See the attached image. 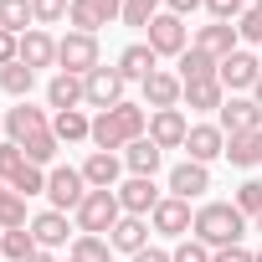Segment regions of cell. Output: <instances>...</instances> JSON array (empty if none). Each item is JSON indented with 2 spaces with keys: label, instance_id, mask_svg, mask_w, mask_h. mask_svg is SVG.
<instances>
[{
  "label": "cell",
  "instance_id": "f1b7e54d",
  "mask_svg": "<svg viewBox=\"0 0 262 262\" xmlns=\"http://www.w3.org/2000/svg\"><path fill=\"white\" fill-rule=\"evenodd\" d=\"M216 57L211 52H201V47H185V57H180V82H206V77H216Z\"/></svg>",
  "mask_w": 262,
  "mask_h": 262
},
{
  "label": "cell",
  "instance_id": "4dcf8cb0",
  "mask_svg": "<svg viewBox=\"0 0 262 262\" xmlns=\"http://www.w3.org/2000/svg\"><path fill=\"white\" fill-rule=\"evenodd\" d=\"M67 257L72 262H113V247H108V236H72V247H67Z\"/></svg>",
  "mask_w": 262,
  "mask_h": 262
},
{
  "label": "cell",
  "instance_id": "816d5d0a",
  "mask_svg": "<svg viewBox=\"0 0 262 262\" xmlns=\"http://www.w3.org/2000/svg\"><path fill=\"white\" fill-rule=\"evenodd\" d=\"M252 226H257V231H262V216H257V221H252Z\"/></svg>",
  "mask_w": 262,
  "mask_h": 262
},
{
  "label": "cell",
  "instance_id": "30bf717a",
  "mask_svg": "<svg viewBox=\"0 0 262 262\" xmlns=\"http://www.w3.org/2000/svg\"><path fill=\"white\" fill-rule=\"evenodd\" d=\"M149 226H155L160 236H190V226H195V216H190V201H180V195H165V201L155 206Z\"/></svg>",
  "mask_w": 262,
  "mask_h": 262
},
{
  "label": "cell",
  "instance_id": "83f0119b",
  "mask_svg": "<svg viewBox=\"0 0 262 262\" xmlns=\"http://www.w3.org/2000/svg\"><path fill=\"white\" fill-rule=\"evenodd\" d=\"M226 160H231L236 170L262 165V128H257V134H231V139H226Z\"/></svg>",
  "mask_w": 262,
  "mask_h": 262
},
{
  "label": "cell",
  "instance_id": "db71d44e",
  "mask_svg": "<svg viewBox=\"0 0 262 262\" xmlns=\"http://www.w3.org/2000/svg\"><path fill=\"white\" fill-rule=\"evenodd\" d=\"M257 6H262V0H257Z\"/></svg>",
  "mask_w": 262,
  "mask_h": 262
},
{
  "label": "cell",
  "instance_id": "ab89813d",
  "mask_svg": "<svg viewBox=\"0 0 262 262\" xmlns=\"http://www.w3.org/2000/svg\"><path fill=\"white\" fill-rule=\"evenodd\" d=\"M236 36H242V41H252V47H262V6L242 11V21H236Z\"/></svg>",
  "mask_w": 262,
  "mask_h": 262
},
{
  "label": "cell",
  "instance_id": "7dc6e473",
  "mask_svg": "<svg viewBox=\"0 0 262 262\" xmlns=\"http://www.w3.org/2000/svg\"><path fill=\"white\" fill-rule=\"evenodd\" d=\"M165 6H170L175 16H190V11H201V6H206V0H165Z\"/></svg>",
  "mask_w": 262,
  "mask_h": 262
},
{
  "label": "cell",
  "instance_id": "60d3db41",
  "mask_svg": "<svg viewBox=\"0 0 262 262\" xmlns=\"http://www.w3.org/2000/svg\"><path fill=\"white\" fill-rule=\"evenodd\" d=\"M170 262H211V247L195 242V236H180V247L170 252Z\"/></svg>",
  "mask_w": 262,
  "mask_h": 262
},
{
  "label": "cell",
  "instance_id": "ba28073f",
  "mask_svg": "<svg viewBox=\"0 0 262 262\" xmlns=\"http://www.w3.org/2000/svg\"><path fill=\"white\" fill-rule=\"evenodd\" d=\"M216 77H221V88H231V93L257 88V77H262V57H252V52H242V47H236L231 57H221Z\"/></svg>",
  "mask_w": 262,
  "mask_h": 262
},
{
  "label": "cell",
  "instance_id": "7c38bea8",
  "mask_svg": "<svg viewBox=\"0 0 262 262\" xmlns=\"http://www.w3.org/2000/svg\"><path fill=\"white\" fill-rule=\"evenodd\" d=\"M139 88H144V108H149V113H160V108H180V98H185V82H180L175 72H149Z\"/></svg>",
  "mask_w": 262,
  "mask_h": 262
},
{
  "label": "cell",
  "instance_id": "681fc988",
  "mask_svg": "<svg viewBox=\"0 0 262 262\" xmlns=\"http://www.w3.org/2000/svg\"><path fill=\"white\" fill-rule=\"evenodd\" d=\"M26 262H57V252H47V247H36V252H31Z\"/></svg>",
  "mask_w": 262,
  "mask_h": 262
},
{
  "label": "cell",
  "instance_id": "3957f363",
  "mask_svg": "<svg viewBox=\"0 0 262 262\" xmlns=\"http://www.w3.org/2000/svg\"><path fill=\"white\" fill-rule=\"evenodd\" d=\"M118 216H123L118 190H88V201L72 211V221H77V231H82V236H103V231H113V226H118Z\"/></svg>",
  "mask_w": 262,
  "mask_h": 262
},
{
  "label": "cell",
  "instance_id": "7bdbcfd3",
  "mask_svg": "<svg viewBox=\"0 0 262 262\" xmlns=\"http://www.w3.org/2000/svg\"><path fill=\"white\" fill-rule=\"evenodd\" d=\"M206 11H211V21H242V0H206Z\"/></svg>",
  "mask_w": 262,
  "mask_h": 262
},
{
  "label": "cell",
  "instance_id": "ffe728a7",
  "mask_svg": "<svg viewBox=\"0 0 262 262\" xmlns=\"http://www.w3.org/2000/svg\"><path fill=\"white\" fill-rule=\"evenodd\" d=\"M47 103H52L57 113H67V108H82V103H88V88H82V77H77V72H57V77L47 82Z\"/></svg>",
  "mask_w": 262,
  "mask_h": 262
},
{
  "label": "cell",
  "instance_id": "bcb514c9",
  "mask_svg": "<svg viewBox=\"0 0 262 262\" xmlns=\"http://www.w3.org/2000/svg\"><path fill=\"white\" fill-rule=\"evenodd\" d=\"M93 11H98V16H103V26H108V21H118V16H123V0H93Z\"/></svg>",
  "mask_w": 262,
  "mask_h": 262
},
{
  "label": "cell",
  "instance_id": "6da1fadb",
  "mask_svg": "<svg viewBox=\"0 0 262 262\" xmlns=\"http://www.w3.org/2000/svg\"><path fill=\"white\" fill-rule=\"evenodd\" d=\"M144 134H149V113L139 103H118V108H108V113L93 118V144L103 155H118V149H128V144L144 139Z\"/></svg>",
  "mask_w": 262,
  "mask_h": 262
},
{
  "label": "cell",
  "instance_id": "f35d334b",
  "mask_svg": "<svg viewBox=\"0 0 262 262\" xmlns=\"http://www.w3.org/2000/svg\"><path fill=\"white\" fill-rule=\"evenodd\" d=\"M21 170H26V155H21V144H11V139H6V144H0V180L11 185Z\"/></svg>",
  "mask_w": 262,
  "mask_h": 262
},
{
  "label": "cell",
  "instance_id": "52a82bcc",
  "mask_svg": "<svg viewBox=\"0 0 262 262\" xmlns=\"http://www.w3.org/2000/svg\"><path fill=\"white\" fill-rule=\"evenodd\" d=\"M82 88H88V108H98V113H108V108L123 103V72L118 67H93L82 77Z\"/></svg>",
  "mask_w": 262,
  "mask_h": 262
},
{
  "label": "cell",
  "instance_id": "e575fe53",
  "mask_svg": "<svg viewBox=\"0 0 262 262\" xmlns=\"http://www.w3.org/2000/svg\"><path fill=\"white\" fill-rule=\"evenodd\" d=\"M231 206H236V211H242L247 221H257V216H262V180H242V185H236V201H231Z\"/></svg>",
  "mask_w": 262,
  "mask_h": 262
},
{
  "label": "cell",
  "instance_id": "ee69618b",
  "mask_svg": "<svg viewBox=\"0 0 262 262\" xmlns=\"http://www.w3.org/2000/svg\"><path fill=\"white\" fill-rule=\"evenodd\" d=\"M11 62H21V36L0 31V67H11Z\"/></svg>",
  "mask_w": 262,
  "mask_h": 262
},
{
  "label": "cell",
  "instance_id": "8fae6325",
  "mask_svg": "<svg viewBox=\"0 0 262 262\" xmlns=\"http://www.w3.org/2000/svg\"><path fill=\"white\" fill-rule=\"evenodd\" d=\"M216 123H221L226 139H231V134H257V128H262V108H257L252 98H226Z\"/></svg>",
  "mask_w": 262,
  "mask_h": 262
},
{
  "label": "cell",
  "instance_id": "ac0fdd59",
  "mask_svg": "<svg viewBox=\"0 0 262 262\" xmlns=\"http://www.w3.org/2000/svg\"><path fill=\"white\" fill-rule=\"evenodd\" d=\"M206 190H211V170H206V165L185 160V165H175V170H170V195L195 201V195H206Z\"/></svg>",
  "mask_w": 262,
  "mask_h": 262
},
{
  "label": "cell",
  "instance_id": "cb8c5ba5",
  "mask_svg": "<svg viewBox=\"0 0 262 262\" xmlns=\"http://www.w3.org/2000/svg\"><path fill=\"white\" fill-rule=\"evenodd\" d=\"M31 236H36V247L57 252V247L67 242V211H41V216H31Z\"/></svg>",
  "mask_w": 262,
  "mask_h": 262
},
{
  "label": "cell",
  "instance_id": "b9f144b4",
  "mask_svg": "<svg viewBox=\"0 0 262 262\" xmlns=\"http://www.w3.org/2000/svg\"><path fill=\"white\" fill-rule=\"evenodd\" d=\"M67 6H72V0H31V11H36V26H57V21L67 16Z\"/></svg>",
  "mask_w": 262,
  "mask_h": 262
},
{
  "label": "cell",
  "instance_id": "f546056e",
  "mask_svg": "<svg viewBox=\"0 0 262 262\" xmlns=\"http://www.w3.org/2000/svg\"><path fill=\"white\" fill-rule=\"evenodd\" d=\"M16 226H31V216H26V195H16L6 180H0V231H16Z\"/></svg>",
  "mask_w": 262,
  "mask_h": 262
},
{
  "label": "cell",
  "instance_id": "2e32d148",
  "mask_svg": "<svg viewBox=\"0 0 262 262\" xmlns=\"http://www.w3.org/2000/svg\"><path fill=\"white\" fill-rule=\"evenodd\" d=\"M82 180H88L93 190H118V185H123V160H118V155L93 149V155L82 160Z\"/></svg>",
  "mask_w": 262,
  "mask_h": 262
},
{
  "label": "cell",
  "instance_id": "f6af8a7d",
  "mask_svg": "<svg viewBox=\"0 0 262 262\" xmlns=\"http://www.w3.org/2000/svg\"><path fill=\"white\" fill-rule=\"evenodd\" d=\"M252 257H257V252H247L242 242H236V247H221V252H211V262H252Z\"/></svg>",
  "mask_w": 262,
  "mask_h": 262
},
{
  "label": "cell",
  "instance_id": "4316f807",
  "mask_svg": "<svg viewBox=\"0 0 262 262\" xmlns=\"http://www.w3.org/2000/svg\"><path fill=\"white\" fill-rule=\"evenodd\" d=\"M0 31H11V36L36 31V11H31V0H0Z\"/></svg>",
  "mask_w": 262,
  "mask_h": 262
},
{
  "label": "cell",
  "instance_id": "d590c367",
  "mask_svg": "<svg viewBox=\"0 0 262 262\" xmlns=\"http://www.w3.org/2000/svg\"><path fill=\"white\" fill-rule=\"evenodd\" d=\"M67 21H72V31H88V36H98V26H103V16L93 11V0H72Z\"/></svg>",
  "mask_w": 262,
  "mask_h": 262
},
{
  "label": "cell",
  "instance_id": "603a6c76",
  "mask_svg": "<svg viewBox=\"0 0 262 262\" xmlns=\"http://www.w3.org/2000/svg\"><path fill=\"white\" fill-rule=\"evenodd\" d=\"M21 62H26L31 72L52 67V62H57V41H52L41 26H36V31H26V36H21Z\"/></svg>",
  "mask_w": 262,
  "mask_h": 262
},
{
  "label": "cell",
  "instance_id": "484cf974",
  "mask_svg": "<svg viewBox=\"0 0 262 262\" xmlns=\"http://www.w3.org/2000/svg\"><path fill=\"white\" fill-rule=\"evenodd\" d=\"M52 134L62 144H77V139H93V118L82 108H67V113H52Z\"/></svg>",
  "mask_w": 262,
  "mask_h": 262
},
{
  "label": "cell",
  "instance_id": "74e56055",
  "mask_svg": "<svg viewBox=\"0 0 262 262\" xmlns=\"http://www.w3.org/2000/svg\"><path fill=\"white\" fill-rule=\"evenodd\" d=\"M160 6H165V0H123V21L128 26H149L160 16Z\"/></svg>",
  "mask_w": 262,
  "mask_h": 262
},
{
  "label": "cell",
  "instance_id": "277c9868",
  "mask_svg": "<svg viewBox=\"0 0 262 262\" xmlns=\"http://www.w3.org/2000/svg\"><path fill=\"white\" fill-rule=\"evenodd\" d=\"M57 67H62V72H77V77H88L93 67H103V62H98V36L67 31V36L57 41Z\"/></svg>",
  "mask_w": 262,
  "mask_h": 262
},
{
  "label": "cell",
  "instance_id": "8d00e7d4",
  "mask_svg": "<svg viewBox=\"0 0 262 262\" xmlns=\"http://www.w3.org/2000/svg\"><path fill=\"white\" fill-rule=\"evenodd\" d=\"M11 190H16V195H41V190H47V170L26 160V170H21V175L11 180Z\"/></svg>",
  "mask_w": 262,
  "mask_h": 262
},
{
  "label": "cell",
  "instance_id": "9c48e42d",
  "mask_svg": "<svg viewBox=\"0 0 262 262\" xmlns=\"http://www.w3.org/2000/svg\"><path fill=\"white\" fill-rule=\"evenodd\" d=\"M160 201H165V195L155 190L149 175H128V180L118 185V206H123V216H155Z\"/></svg>",
  "mask_w": 262,
  "mask_h": 262
},
{
  "label": "cell",
  "instance_id": "d6986e66",
  "mask_svg": "<svg viewBox=\"0 0 262 262\" xmlns=\"http://www.w3.org/2000/svg\"><path fill=\"white\" fill-rule=\"evenodd\" d=\"M236 41H242V36H236V26H231V21H211V26H201V31H195V41H190V47H201V52H211V57L221 62V57H231V52H236Z\"/></svg>",
  "mask_w": 262,
  "mask_h": 262
},
{
  "label": "cell",
  "instance_id": "4fadbf2b",
  "mask_svg": "<svg viewBox=\"0 0 262 262\" xmlns=\"http://www.w3.org/2000/svg\"><path fill=\"white\" fill-rule=\"evenodd\" d=\"M52 128V118L41 113V108H31V103H16L11 113H6V134H11V144H31L36 134H47Z\"/></svg>",
  "mask_w": 262,
  "mask_h": 262
},
{
  "label": "cell",
  "instance_id": "44dd1931",
  "mask_svg": "<svg viewBox=\"0 0 262 262\" xmlns=\"http://www.w3.org/2000/svg\"><path fill=\"white\" fill-rule=\"evenodd\" d=\"M155 62H160V57H155L149 41H134V47H123V52H118V72H123V82H144L149 72H160Z\"/></svg>",
  "mask_w": 262,
  "mask_h": 262
},
{
  "label": "cell",
  "instance_id": "8992f818",
  "mask_svg": "<svg viewBox=\"0 0 262 262\" xmlns=\"http://www.w3.org/2000/svg\"><path fill=\"white\" fill-rule=\"evenodd\" d=\"M149 47H155V57H185V16H175V11H160L149 26Z\"/></svg>",
  "mask_w": 262,
  "mask_h": 262
},
{
  "label": "cell",
  "instance_id": "7402d4cb",
  "mask_svg": "<svg viewBox=\"0 0 262 262\" xmlns=\"http://www.w3.org/2000/svg\"><path fill=\"white\" fill-rule=\"evenodd\" d=\"M160 160H165V149H160L149 134H144V139H134V144L123 149V170H128V175H149V180H155Z\"/></svg>",
  "mask_w": 262,
  "mask_h": 262
},
{
  "label": "cell",
  "instance_id": "5bb4252c",
  "mask_svg": "<svg viewBox=\"0 0 262 262\" xmlns=\"http://www.w3.org/2000/svg\"><path fill=\"white\" fill-rule=\"evenodd\" d=\"M185 134H190V123H185L180 108H160V113H149V139H155L160 149H185Z\"/></svg>",
  "mask_w": 262,
  "mask_h": 262
},
{
  "label": "cell",
  "instance_id": "d4e9b609",
  "mask_svg": "<svg viewBox=\"0 0 262 262\" xmlns=\"http://www.w3.org/2000/svg\"><path fill=\"white\" fill-rule=\"evenodd\" d=\"M221 103H226V88H221V77H206V82H185V108H195V113H221Z\"/></svg>",
  "mask_w": 262,
  "mask_h": 262
},
{
  "label": "cell",
  "instance_id": "e0dca14e",
  "mask_svg": "<svg viewBox=\"0 0 262 262\" xmlns=\"http://www.w3.org/2000/svg\"><path fill=\"white\" fill-rule=\"evenodd\" d=\"M108 247L113 252H144L149 247V216H118V226L108 231Z\"/></svg>",
  "mask_w": 262,
  "mask_h": 262
},
{
  "label": "cell",
  "instance_id": "7a4b0ae2",
  "mask_svg": "<svg viewBox=\"0 0 262 262\" xmlns=\"http://www.w3.org/2000/svg\"><path fill=\"white\" fill-rule=\"evenodd\" d=\"M190 236H195V242H206L211 252H221V247H236V242L247 236V216H242L231 201H206V206L195 211V226H190Z\"/></svg>",
  "mask_w": 262,
  "mask_h": 262
},
{
  "label": "cell",
  "instance_id": "11a10c76",
  "mask_svg": "<svg viewBox=\"0 0 262 262\" xmlns=\"http://www.w3.org/2000/svg\"><path fill=\"white\" fill-rule=\"evenodd\" d=\"M67 262H72V257H67Z\"/></svg>",
  "mask_w": 262,
  "mask_h": 262
},
{
  "label": "cell",
  "instance_id": "1f68e13d",
  "mask_svg": "<svg viewBox=\"0 0 262 262\" xmlns=\"http://www.w3.org/2000/svg\"><path fill=\"white\" fill-rule=\"evenodd\" d=\"M31 252H36V236H31V226L0 231V257H6V262H26Z\"/></svg>",
  "mask_w": 262,
  "mask_h": 262
},
{
  "label": "cell",
  "instance_id": "836d02e7",
  "mask_svg": "<svg viewBox=\"0 0 262 262\" xmlns=\"http://www.w3.org/2000/svg\"><path fill=\"white\" fill-rule=\"evenodd\" d=\"M57 149H62V139L52 134V128H47V134H36L31 144H21V155H26L31 165H52V160H57Z\"/></svg>",
  "mask_w": 262,
  "mask_h": 262
},
{
  "label": "cell",
  "instance_id": "5b68a950",
  "mask_svg": "<svg viewBox=\"0 0 262 262\" xmlns=\"http://www.w3.org/2000/svg\"><path fill=\"white\" fill-rule=\"evenodd\" d=\"M88 180H82V170H72V165H57L52 175H47V195H52V211H77L82 201H88Z\"/></svg>",
  "mask_w": 262,
  "mask_h": 262
},
{
  "label": "cell",
  "instance_id": "f907efd6",
  "mask_svg": "<svg viewBox=\"0 0 262 262\" xmlns=\"http://www.w3.org/2000/svg\"><path fill=\"white\" fill-rule=\"evenodd\" d=\"M252 103H257V108H262V77H257V88H252Z\"/></svg>",
  "mask_w": 262,
  "mask_h": 262
},
{
  "label": "cell",
  "instance_id": "c3c4849f",
  "mask_svg": "<svg viewBox=\"0 0 262 262\" xmlns=\"http://www.w3.org/2000/svg\"><path fill=\"white\" fill-rule=\"evenodd\" d=\"M134 262H170V252H160V247H144V252H134Z\"/></svg>",
  "mask_w": 262,
  "mask_h": 262
},
{
  "label": "cell",
  "instance_id": "d6a6232c",
  "mask_svg": "<svg viewBox=\"0 0 262 262\" xmlns=\"http://www.w3.org/2000/svg\"><path fill=\"white\" fill-rule=\"evenodd\" d=\"M0 88H6L11 98H31V88H36V72L26 67V62H11V67H0Z\"/></svg>",
  "mask_w": 262,
  "mask_h": 262
},
{
  "label": "cell",
  "instance_id": "f5cc1de1",
  "mask_svg": "<svg viewBox=\"0 0 262 262\" xmlns=\"http://www.w3.org/2000/svg\"><path fill=\"white\" fill-rule=\"evenodd\" d=\"M252 262H262V252H257V257H252Z\"/></svg>",
  "mask_w": 262,
  "mask_h": 262
},
{
  "label": "cell",
  "instance_id": "9a60e30c",
  "mask_svg": "<svg viewBox=\"0 0 262 262\" xmlns=\"http://www.w3.org/2000/svg\"><path fill=\"white\" fill-rule=\"evenodd\" d=\"M185 155L195 165H211L216 155H226V134H221V123H190V134H185Z\"/></svg>",
  "mask_w": 262,
  "mask_h": 262
}]
</instances>
